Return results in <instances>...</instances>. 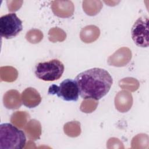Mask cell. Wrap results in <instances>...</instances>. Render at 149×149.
I'll return each mask as SVG.
<instances>
[{
	"label": "cell",
	"mask_w": 149,
	"mask_h": 149,
	"mask_svg": "<svg viewBox=\"0 0 149 149\" xmlns=\"http://www.w3.org/2000/svg\"><path fill=\"white\" fill-rule=\"evenodd\" d=\"M79 94L83 99L98 100L109 91L113 80L106 70L94 68L79 73L76 77Z\"/></svg>",
	"instance_id": "6da1fadb"
},
{
	"label": "cell",
	"mask_w": 149,
	"mask_h": 149,
	"mask_svg": "<svg viewBox=\"0 0 149 149\" xmlns=\"http://www.w3.org/2000/svg\"><path fill=\"white\" fill-rule=\"evenodd\" d=\"M22 29V22L15 13H9L0 17V33L1 37L6 39L13 38Z\"/></svg>",
	"instance_id": "5b68a950"
},
{
	"label": "cell",
	"mask_w": 149,
	"mask_h": 149,
	"mask_svg": "<svg viewBox=\"0 0 149 149\" xmlns=\"http://www.w3.org/2000/svg\"><path fill=\"white\" fill-rule=\"evenodd\" d=\"M133 96L127 90L119 91L115 97V108L119 112L122 113L126 112L130 109L133 105Z\"/></svg>",
	"instance_id": "9c48e42d"
},
{
	"label": "cell",
	"mask_w": 149,
	"mask_h": 149,
	"mask_svg": "<svg viewBox=\"0 0 149 149\" xmlns=\"http://www.w3.org/2000/svg\"><path fill=\"white\" fill-rule=\"evenodd\" d=\"M132 148H147L149 144V139L147 134L140 133L135 136L131 142Z\"/></svg>",
	"instance_id": "d6986e66"
},
{
	"label": "cell",
	"mask_w": 149,
	"mask_h": 149,
	"mask_svg": "<svg viewBox=\"0 0 149 149\" xmlns=\"http://www.w3.org/2000/svg\"><path fill=\"white\" fill-rule=\"evenodd\" d=\"M26 141L24 132L15 125L8 123L0 125L1 149H21L24 147Z\"/></svg>",
	"instance_id": "7a4b0ae2"
},
{
	"label": "cell",
	"mask_w": 149,
	"mask_h": 149,
	"mask_svg": "<svg viewBox=\"0 0 149 149\" xmlns=\"http://www.w3.org/2000/svg\"><path fill=\"white\" fill-rule=\"evenodd\" d=\"M132 54L127 47H122L109 56L107 62L109 65L115 67H123L131 61Z\"/></svg>",
	"instance_id": "52a82bcc"
},
{
	"label": "cell",
	"mask_w": 149,
	"mask_h": 149,
	"mask_svg": "<svg viewBox=\"0 0 149 149\" xmlns=\"http://www.w3.org/2000/svg\"><path fill=\"white\" fill-rule=\"evenodd\" d=\"M51 9L55 15L62 18L71 17L74 10V6L71 1H53Z\"/></svg>",
	"instance_id": "ba28073f"
},
{
	"label": "cell",
	"mask_w": 149,
	"mask_h": 149,
	"mask_svg": "<svg viewBox=\"0 0 149 149\" xmlns=\"http://www.w3.org/2000/svg\"><path fill=\"white\" fill-rule=\"evenodd\" d=\"M18 77V72L16 68L10 66L0 68V78L1 81L13 82Z\"/></svg>",
	"instance_id": "2e32d148"
},
{
	"label": "cell",
	"mask_w": 149,
	"mask_h": 149,
	"mask_svg": "<svg viewBox=\"0 0 149 149\" xmlns=\"http://www.w3.org/2000/svg\"><path fill=\"white\" fill-rule=\"evenodd\" d=\"M30 118V114L26 111H16L12 113L10 120L17 127L23 129L27 123Z\"/></svg>",
	"instance_id": "9a60e30c"
},
{
	"label": "cell",
	"mask_w": 149,
	"mask_h": 149,
	"mask_svg": "<svg viewBox=\"0 0 149 149\" xmlns=\"http://www.w3.org/2000/svg\"><path fill=\"white\" fill-rule=\"evenodd\" d=\"M27 137L31 140H36L40 138L41 134V125L36 119L30 120L24 127Z\"/></svg>",
	"instance_id": "4fadbf2b"
},
{
	"label": "cell",
	"mask_w": 149,
	"mask_h": 149,
	"mask_svg": "<svg viewBox=\"0 0 149 149\" xmlns=\"http://www.w3.org/2000/svg\"><path fill=\"white\" fill-rule=\"evenodd\" d=\"M100 35V29L95 25H88L83 27L80 33V38L84 43H91L96 41Z\"/></svg>",
	"instance_id": "7c38bea8"
},
{
	"label": "cell",
	"mask_w": 149,
	"mask_h": 149,
	"mask_svg": "<svg viewBox=\"0 0 149 149\" xmlns=\"http://www.w3.org/2000/svg\"><path fill=\"white\" fill-rule=\"evenodd\" d=\"M21 98L20 93L17 90H8L4 94L3 97V105L9 109H19L22 104Z\"/></svg>",
	"instance_id": "8fae6325"
},
{
	"label": "cell",
	"mask_w": 149,
	"mask_h": 149,
	"mask_svg": "<svg viewBox=\"0 0 149 149\" xmlns=\"http://www.w3.org/2000/svg\"><path fill=\"white\" fill-rule=\"evenodd\" d=\"M98 100L93 98H86L81 103L80 109L81 112L86 113L94 111L98 106Z\"/></svg>",
	"instance_id": "44dd1931"
},
{
	"label": "cell",
	"mask_w": 149,
	"mask_h": 149,
	"mask_svg": "<svg viewBox=\"0 0 149 149\" xmlns=\"http://www.w3.org/2000/svg\"><path fill=\"white\" fill-rule=\"evenodd\" d=\"M82 7L84 12L88 16H95L98 14L102 8V3L99 0L83 1Z\"/></svg>",
	"instance_id": "5bb4252c"
},
{
	"label": "cell",
	"mask_w": 149,
	"mask_h": 149,
	"mask_svg": "<svg viewBox=\"0 0 149 149\" xmlns=\"http://www.w3.org/2000/svg\"><path fill=\"white\" fill-rule=\"evenodd\" d=\"M64 72V65L61 61L54 59L48 62L38 63L35 69L36 77L41 80L52 81L60 79Z\"/></svg>",
	"instance_id": "3957f363"
},
{
	"label": "cell",
	"mask_w": 149,
	"mask_h": 149,
	"mask_svg": "<svg viewBox=\"0 0 149 149\" xmlns=\"http://www.w3.org/2000/svg\"><path fill=\"white\" fill-rule=\"evenodd\" d=\"M42 32L36 29H33L29 30L26 34V39L28 42L31 44H37L43 38Z\"/></svg>",
	"instance_id": "7402d4cb"
},
{
	"label": "cell",
	"mask_w": 149,
	"mask_h": 149,
	"mask_svg": "<svg viewBox=\"0 0 149 149\" xmlns=\"http://www.w3.org/2000/svg\"><path fill=\"white\" fill-rule=\"evenodd\" d=\"M132 38L134 43L140 47H148V17H139L134 23L132 30Z\"/></svg>",
	"instance_id": "8992f818"
},
{
	"label": "cell",
	"mask_w": 149,
	"mask_h": 149,
	"mask_svg": "<svg viewBox=\"0 0 149 149\" xmlns=\"http://www.w3.org/2000/svg\"><path fill=\"white\" fill-rule=\"evenodd\" d=\"M107 147L108 148H124L123 144L118 138H110L107 143Z\"/></svg>",
	"instance_id": "603a6c76"
},
{
	"label": "cell",
	"mask_w": 149,
	"mask_h": 149,
	"mask_svg": "<svg viewBox=\"0 0 149 149\" xmlns=\"http://www.w3.org/2000/svg\"><path fill=\"white\" fill-rule=\"evenodd\" d=\"M7 6L10 12H16L22 6L23 1H7Z\"/></svg>",
	"instance_id": "cb8c5ba5"
},
{
	"label": "cell",
	"mask_w": 149,
	"mask_h": 149,
	"mask_svg": "<svg viewBox=\"0 0 149 149\" xmlns=\"http://www.w3.org/2000/svg\"><path fill=\"white\" fill-rule=\"evenodd\" d=\"M66 34L65 31L59 27L51 28L48 31V39L52 42H62L65 40Z\"/></svg>",
	"instance_id": "ffe728a7"
},
{
	"label": "cell",
	"mask_w": 149,
	"mask_h": 149,
	"mask_svg": "<svg viewBox=\"0 0 149 149\" xmlns=\"http://www.w3.org/2000/svg\"><path fill=\"white\" fill-rule=\"evenodd\" d=\"M119 86L122 89L134 92L138 90L140 86V83L136 79L127 77L119 80Z\"/></svg>",
	"instance_id": "ac0fdd59"
},
{
	"label": "cell",
	"mask_w": 149,
	"mask_h": 149,
	"mask_svg": "<svg viewBox=\"0 0 149 149\" xmlns=\"http://www.w3.org/2000/svg\"><path fill=\"white\" fill-rule=\"evenodd\" d=\"M48 93L56 95L65 101H76L79 98V90L76 80L67 79L62 81L59 86L53 84L49 86Z\"/></svg>",
	"instance_id": "277c9868"
},
{
	"label": "cell",
	"mask_w": 149,
	"mask_h": 149,
	"mask_svg": "<svg viewBox=\"0 0 149 149\" xmlns=\"http://www.w3.org/2000/svg\"><path fill=\"white\" fill-rule=\"evenodd\" d=\"M21 98L23 105L29 108L36 107L41 101L40 93L33 87L26 88L22 92Z\"/></svg>",
	"instance_id": "30bf717a"
},
{
	"label": "cell",
	"mask_w": 149,
	"mask_h": 149,
	"mask_svg": "<svg viewBox=\"0 0 149 149\" xmlns=\"http://www.w3.org/2000/svg\"><path fill=\"white\" fill-rule=\"evenodd\" d=\"M63 131L68 136L76 137L81 133L80 123L76 120L67 122L63 126Z\"/></svg>",
	"instance_id": "e0dca14e"
}]
</instances>
